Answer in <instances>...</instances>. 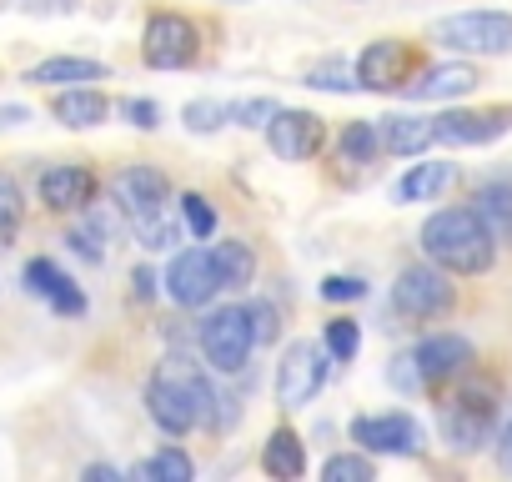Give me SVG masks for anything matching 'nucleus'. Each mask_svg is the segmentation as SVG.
I'll list each match as a JSON object with an SVG mask.
<instances>
[{
	"label": "nucleus",
	"instance_id": "1",
	"mask_svg": "<svg viewBox=\"0 0 512 482\" xmlns=\"http://www.w3.org/2000/svg\"><path fill=\"white\" fill-rule=\"evenodd\" d=\"M422 252L442 272L482 277L492 267V257H497V241H492V231L482 226V216L472 206H452V211H437L422 226Z\"/></svg>",
	"mask_w": 512,
	"mask_h": 482
},
{
	"label": "nucleus",
	"instance_id": "2",
	"mask_svg": "<svg viewBox=\"0 0 512 482\" xmlns=\"http://www.w3.org/2000/svg\"><path fill=\"white\" fill-rule=\"evenodd\" d=\"M432 36L452 51H472V56H507L512 51V16L502 11H462L432 26Z\"/></svg>",
	"mask_w": 512,
	"mask_h": 482
},
{
	"label": "nucleus",
	"instance_id": "3",
	"mask_svg": "<svg viewBox=\"0 0 512 482\" xmlns=\"http://www.w3.org/2000/svg\"><path fill=\"white\" fill-rule=\"evenodd\" d=\"M452 302H457V292H452V282H447V272H442L437 262L407 267V272L397 277V287H392V307H397L402 317H412V322L447 317Z\"/></svg>",
	"mask_w": 512,
	"mask_h": 482
},
{
	"label": "nucleus",
	"instance_id": "4",
	"mask_svg": "<svg viewBox=\"0 0 512 482\" xmlns=\"http://www.w3.org/2000/svg\"><path fill=\"white\" fill-rule=\"evenodd\" d=\"M256 337H251V317L246 307H221L201 322V357L216 367V372H241L246 357H251Z\"/></svg>",
	"mask_w": 512,
	"mask_h": 482
},
{
	"label": "nucleus",
	"instance_id": "5",
	"mask_svg": "<svg viewBox=\"0 0 512 482\" xmlns=\"http://www.w3.org/2000/svg\"><path fill=\"white\" fill-rule=\"evenodd\" d=\"M327 342H292L287 347V357H282V367H277V397H282V407H307L317 392H322V382H327Z\"/></svg>",
	"mask_w": 512,
	"mask_h": 482
},
{
	"label": "nucleus",
	"instance_id": "6",
	"mask_svg": "<svg viewBox=\"0 0 512 482\" xmlns=\"http://www.w3.org/2000/svg\"><path fill=\"white\" fill-rule=\"evenodd\" d=\"M492 417H497L492 392H487V387H467V392H457V397L442 407V437H447L457 452H477V447L492 437Z\"/></svg>",
	"mask_w": 512,
	"mask_h": 482
},
{
	"label": "nucleus",
	"instance_id": "7",
	"mask_svg": "<svg viewBox=\"0 0 512 482\" xmlns=\"http://www.w3.org/2000/svg\"><path fill=\"white\" fill-rule=\"evenodd\" d=\"M196 26L186 21V16H151L146 21V36H141V56H146V66L151 71H181V66H191L196 61Z\"/></svg>",
	"mask_w": 512,
	"mask_h": 482
},
{
	"label": "nucleus",
	"instance_id": "8",
	"mask_svg": "<svg viewBox=\"0 0 512 482\" xmlns=\"http://www.w3.org/2000/svg\"><path fill=\"white\" fill-rule=\"evenodd\" d=\"M111 196H116L121 216L146 221V216H161V211H166L171 181H166V171H156V166H126V171H116Z\"/></svg>",
	"mask_w": 512,
	"mask_h": 482
},
{
	"label": "nucleus",
	"instance_id": "9",
	"mask_svg": "<svg viewBox=\"0 0 512 482\" xmlns=\"http://www.w3.org/2000/svg\"><path fill=\"white\" fill-rule=\"evenodd\" d=\"M166 292H171V302H181V307H206V302L221 292L216 267H211V252H201V247L176 252V262L166 267Z\"/></svg>",
	"mask_w": 512,
	"mask_h": 482
},
{
	"label": "nucleus",
	"instance_id": "10",
	"mask_svg": "<svg viewBox=\"0 0 512 482\" xmlns=\"http://www.w3.org/2000/svg\"><path fill=\"white\" fill-rule=\"evenodd\" d=\"M322 116H312V111H277L272 121H267V141H272V151L282 156V161H307V156H317V146H322Z\"/></svg>",
	"mask_w": 512,
	"mask_h": 482
},
{
	"label": "nucleus",
	"instance_id": "11",
	"mask_svg": "<svg viewBox=\"0 0 512 482\" xmlns=\"http://www.w3.org/2000/svg\"><path fill=\"white\" fill-rule=\"evenodd\" d=\"M352 437L367 447V452H417L422 447V427L407 417V412H382V417H357L352 422Z\"/></svg>",
	"mask_w": 512,
	"mask_h": 482
},
{
	"label": "nucleus",
	"instance_id": "12",
	"mask_svg": "<svg viewBox=\"0 0 512 482\" xmlns=\"http://www.w3.org/2000/svg\"><path fill=\"white\" fill-rule=\"evenodd\" d=\"M467 362H472V342L457 337V332H432V337L417 347V367H422V382H427V387L462 377Z\"/></svg>",
	"mask_w": 512,
	"mask_h": 482
},
{
	"label": "nucleus",
	"instance_id": "13",
	"mask_svg": "<svg viewBox=\"0 0 512 482\" xmlns=\"http://www.w3.org/2000/svg\"><path fill=\"white\" fill-rule=\"evenodd\" d=\"M507 126H512L507 111H447V116H432V131L447 146H482V141L502 136Z\"/></svg>",
	"mask_w": 512,
	"mask_h": 482
},
{
	"label": "nucleus",
	"instance_id": "14",
	"mask_svg": "<svg viewBox=\"0 0 512 482\" xmlns=\"http://www.w3.org/2000/svg\"><path fill=\"white\" fill-rule=\"evenodd\" d=\"M407 46H397V41H372L367 51H362V61H357V81L367 86V91H402L407 86Z\"/></svg>",
	"mask_w": 512,
	"mask_h": 482
},
{
	"label": "nucleus",
	"instance_id": "15",
	"mask_svg": "<svg viewBox=\"0 0 512 482\" xmlns=\"http://www.w3.org/2000/svg\"><path fill=\"white\" fill-rule=\"evenodd\" d=\"M26 292L46 297V302H51V312H61V317H81V312H86L81 287H76L56 262H46V257H36V262L26 267Z\"/></svg>",
	"mask_w": 512,
	"mask_h": 482
},
{
	"label": "nucleus",
	"instance_id": "16",
	"mask_svg": "<svg viewBox=\"0 0 512 482\" xmlns=\"http://www.w3.org/2000/svg\"><path fill=\"white\" fill-rule=\"evenodd\" d=\"M91 196H96V176L86 166H51L41 176V201L51 211H81L91 206Z\"/></svg>",
	"mask_w": 512,
	"mask_h": 482
},
{
	"label": "nucleus",
	"instance_id": "17",
	"mask_svg": "<svg viewBox=\"0 0 512 482\" xmlns=\"http://www.w3.org/2000/svg\"><path fill=\"white\" fill-rule=\"evenodd\" d=\"M472 86H477V71H472L467 61H442V66L422 71L417 81H407L402 91H407L412 101H452V96H467Z\"/></svg>",
	"mask_w": 512,
	"mask_h": 482
},
{
	"label": "nucleus",
	"instance_id": "18",
	"mask_svg": "<svg viewBox=\"0 0 512 482\" xmlns=\"http://www.w3.org/2000/svg\"><path fill=\"white\" fill-rule=\"evenodd\" d=\"M377 136H382V151H392V156H422V151L437 141L432 116H412V111H402V116H382Z\"/></svg>",
	"mask_w": 512,
	"mask_h": 482
},
{
	"label": "nucleus",
	"instance_id": "19",
	"mask_svg": "<svg viewBox=\"0 0 512 482\" xmlns=\"http://www.w3.org/2000/svg\"><path fill=\"white\" fill-rule=\"evenodd\" d=\"M111 71L101 61H86V56H51L41 66H31V86H81V81H106Z\"/></svg>",
	"mask_w": 512,
	"mask_h": 482
},
{
	"label": "nucleus",
	"instance_id": "20",
	"mask_svg": "<svg viewBox=\"0 0 512 482\" xmlns=\"http://www.w3.org/2000/svg\"><path fill=\"white\" fill-rule=\"evenodd\" d=\"M472 211L482 216V226L492 231V241H507L512 247V186L502 181H487L472 191Z\"/></svg>",
	"mask_w": 512,
	"mask_h": 482
},
{
	"label": "nucleus",
	"instance_id": "21",
	"mask_svg": "<svg viewBox=\"0 0 512 482\" xmlns=\"http://www.w3.org/2000/svg\"><path fill=\"white\" fill-rule=\"evenodd\" d=\"M211 267H216V282L221 292H241L256 282V257L246 241H221V247H211Z\"/></svg>",
	"mask_w": 512,
	"mask_h": 482
},
{
	"label": "nucleus",
	"instance_id": "22",
	"mask_svg": "<svg viewBox=\"0 0 512 482\" xmlns=\"http://www.w3.org/2000/svg\"><path fill=\"white\" fill-rule=\"evenodd\" d=\"M51 111H56V121H61V126H76V131H86V126H101V121L111 116L106 96H101V91H86V86H71V91H61Z\"/></svg>",
	"mask_w": 512,
	"mask_h": 482
},
{
	"label": "nucleus",
	"instance_id": "23",
	"mask_svg": "<svg viewBox=\"0 0 512 482\" xmlns=\"http://www.w3.org/2000/svg\"><path fill=\"white\" fill-rule=\"evenodd\" d=\"M262 462H267L272 477L297 482V477L307 472V447H302V437H297L292 427H277V432L267 437V447H262Z\"/></svg>",
	"mask_w": 512,
	"mask_h": 482
},
{
	"label": "nucleus",
	"instance_id": "24",
	"mask_svg": "<svg viewBox=\"0 0 512 482\" xmlns=\"http://www.w3.org/2000/svg\"><path fill=\"white\" fill-rule=\"evenodd\" d=\"M452 176H457L452 161H417V166L397 181V196H402V201H432L437 191L452 186Z\"/></svg>",
	"mask_w": 512,
	"mask_h": 482
},
{
	"label": "nucleus",
	"instance_id": "25",
	"mask_svg": "<svg viewBox=\"0 0 512 482\" xmlns=\"http://www.w3.org/2000/svg\"><path fill=\"white\" fill-rule=\"evenodd\" d=\"M191 457L181 452V447H166V452H156L151 462H141V467H131V477H151V482H191Z\"/></svg>",
	"mask_w": 512,
	"mask_h": 482
},
{
	"label": "nucleus",
	"instance_id": "26",
	"mask_svg": "<svg viewBox=\"0 0 512 482\" xmlns=\"http://www.w3.org/2000/svg\"><path fill=\"white\" fill-rule=\"evenodd\" d=\"M21 216H26V196H21L16 176L0 171V247H6V241L21 231Z\"/></svg>",
	"mask_w": 512,
	"mask_h": 482
},
{
	"label": "nucleus",
	"instance_id": "27",
	"mask_svg": "<svg viewBox=\"0 0 512 482\" xmlns=\"http://www.w3.org/2000/svg\"><path fill=\"white\" fill-rule=\"evenodd\" d=\"M377 151H382V136H377L372 121H352V126L342 131V156H347V161L367 166V161H377Z\"/></svg>",
	"mask_w": 512,
	"mask_h": 482
},
{
	"label": "nucleus",
	"instance_id": "28",
	"mask_svg": "<svg viewBox=\"0 0 512 482\" xmlns=\"http://www.w3.org/2000/svg\"><path fill=\"white\" fill-rule=\"evenodd\" d=\"M357 347H362L357 322H352V317H332V322H327V352H332L337 362H352V357H357Z\"/></svg>",
	"mask_w": 512,
	"mask_h": 482
},
{
	"label": "nucleus",
	"instance_id": "29",
	"mask_svg": "<svg viewBox=\"0 0 512 482\" xmlns=\"http://www.w3.org/2000/svg\"><path fill=\"white\" fill-rule=\"evenodd\" d=\"M322 477H327V482H372L377 467H372L367 457H357V452H342V457H332V462L322 467Z\"/></svg>",
	"mask_w": 512,
	"mask_h": 482
},
{
	"label": "nucleus",
	"instance_id": "30",
	"mask_svg": "<svg viewBox=\"0 0 512 482\" xmlns=\"http://www.w3.org/2000/svg\"><path fill=\"white\" fill-rule=\"evenodd\" d=\"M136 236H141V247L146 252H166V247H176V226L166 221V216H146V221H136Z\"/></svg>",
	"mask_w": 512,
	"mask_h": 482
},
{
	"label": "nucleus",
	"instance_id": "31",
	"mask_svg": "<svg viewBox=\"0 0 512 482\" xmlns=\"http://www.w3.org/2000/svg\"><path fill=\"white\" fill-rule=\"evenodd\" d=\"M221 121H231L226 101H191L186 106V131H216Z\"/></svg>",
	"mask_w": 512,
	"mask_h": 482
},
{
	"label": "nucleus",
	"instance_id": "32",
	"mask_svg": "<svg viewBox=\"0 0 512 482\" xmlns=\"http://www.w3.org/2000/svg\"><path fill=\"white\" fill-rule=\"evenodd\" d=\"M181 221L191 226V236H211V231H216V211H211L206 196H196V191L181 196Z\"/></svg>",
	"mask_w": 512,
	"mask_h": 482
},
{
	"label": "nucleus",
	"instance_id": "33",
	"mask_svg": "<svg viewBox=\"0 0 512 482\" xmlns=\"http://www.w3.org/2000/svg\"><path fill=\"white\" fill-rule=\"evenodd\" d=\"M246 317H251V337H256V342H277L282 317H277V307H272V302H251V307H246Z\"/></svg>",
	"mask_w": 512,
	"mask_h": 482
},
{
	"label": "nucleus",
	"instance_id": "34",
	"mask_svg": "<svg viewBox=\"0 0 512 482\" xmlns=\"http://www.w3.org/2000/svg\"><path fill=\"white\" fill-rule=\"evenodd\" d=\"M307 86H317V91H352L357 81H352V71L347 66H317V71H307Z\"/></svg>",
	"mask_w": 512,
	"mask_h": 482
},
{
	"label": "nucleus",
	"instance_id": "35",
	"mask_svg": "<svg viewBox=\"0 0 512 482\" xmlns=\"http://www.w3.org/2000/svg\"><path fill=\"white\" fill-rule=\"evenodd\" d=\"M277 116V101H231V121L241 126H267Z\"/></svg>",
	"mask_w": 512,
	"mask_h": 482
},
{
	"label": "nucleus",
	"instance_id": "36",
	"mask_svg": "<svg viewBox=\"0 0 512 482\" xmlns=\"http://www.w3.org/2000/svg\"><path fill=\"white\" fill-rule=\"evenodd\" d=\"M322 297L327 302H357V297H367V282H357V277H327L322 282Z\"/></svg>",
	"mask_w": 512,
	"mask_h": 482
},
{
	"label": "nucleus",
	"instance_id": "37",
	"mask_svg": "<svg viewBox=\"0 0 512 482\" xmlns=\"http://www.w3.org/2000/svg\"><path fill=\"white\" fill-rule=\"evenodd\" d=\"M121 111H126V116H131V126H141V131H151V126L161 121V106H156V101H141V96H136V101H126Z\"/></svg>",
	"mask_w": 512,
	"mask_h": 482
},
{
	"label": "nucleus",
	"instance_id": "38",
	"mask_svg": "<svg viewBox=\"0 0 512 482\" xmlns=\"http://www.w3.org/2000/svg\"><path fill=\"white\" fill-rule=\"evenodd\" d=\"M392 377H397V387H402V392H417V387H422V367H417V352H412V357H397V362H392Z\"/></svg>",
	"mask_w": 512,
	"mask_h": 482
},
{
	"label": "nucleus",
	"instance_id": "39",
	"mask_svg": "<svg viewBox=\"0 0 512 482\" xmlns=\"http://www.w3.org/2000/svg\"><path fill=\"white\" fill-rule=\"evenodd\" d=\"M71 247H76L86 262H101V257H106L101 241H96V226H76V231H71Z\"/></svg>",
	"mask_w": 512,
	"mask_h": 482
},
{
	"label": "nucleus",
	"instance_id": "40",
	"mask_svg": "<svg viewBox=\"0 0 512 482\" xmlns=\"http://www.w3.org/2000/svg\"><path fill=\"white\" fill-rule=\"evenodd\" d=\"M26 11L31 16H71L76 0H26Z\"/></svg>",
	"mask_w": 512,
	"mask_h": 482
},
{
	"label": "nucleus",
	"instance_id": "41",
	"mask_svg": "<svg viewBox=\"0 0 512 482\" xmlns=\"http://www.w3.org/2000/svg\"><path fill=\"white\" fill-rule=\"evenodd\" d=\"M497 462H502V472H512V422L497 432Z\"/></svg>",
	"mask_w": 512,
	"mask_h": 482
},
{
	"label": "nucleus",
	"instance_id": "42",
	"mask_svg": "<svg viewBox=\"0 0 512 482\" xmlns=\"http://www.w3.org/2000/svg\"><path fill=\"white\" fill-rule=\"evenodd\" d=\"M86 477H91V482H101V477H111V482H116L121 472H116V467H106V462H96V467H86Z\"/></svg>",
	"mask_w": 512,
	"mask_h": 482
},
{
	"label": "nucleus",
	"instance_id": "43",
	"mask_svg": "<svg viewBox=\"0 0 512 482\" xmlns=\"http://www.w3.org/2000/svg\"><path fill=\"white\" fill-rule=\"evenodd\" d=\"M136 292L151 297V292H156V277H151V272H136Z\"/></svg>",
	"mask_w": 512,
	"mask_h": 482
}]
</instances>
